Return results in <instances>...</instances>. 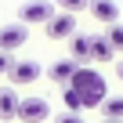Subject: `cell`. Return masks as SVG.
Returning a JSON list of instances; mask_svg holds the SVG:
<instances>
[{
	"mask_svg": "<svg viewBox=\"0 0 123 123\" xmlns=\"http://www.w3.org/2000/svg\"><path fill=\"white\" fill-rule=\"evenodd\" d=\"M29 40V25H22V22H11V25H4L0 29V51H18L22 43Z\"/></svg>",
	"mask_w": 123,
	"mask_h": 123,
	"instance_id": "cell-6",
	"label": "cell"
},
{
	"mask_svg": "<svg viewBox=\"0 0 123 123\" xmlns=\"http://www.w3.org/2000/svg\"><path fill=\"white\" fill-rule=\"evenodd\" d=\"M69 87H73V91H80V98H83V109H101V101L109 98L101 73H98V69H91V65H80Z\"/></svg>",
	"mask_w": 123,
	"mask_h": 123,
	"instance_id": "cell-1",
	"label": "cell"
},
{
	"mask_svg": "<svg viewBox=\"0 0 123 123\" xmlns=\"http://www.w3.org/2000/svg\"><path fill=\"white\" fill-rule=\"evenodd\" d=\"M54 15L58 11H54V4H47V0H29V4L18 7V22L22 25H47Z\"/></svg>",
	"mask_w": 123,
	"mask_h": 123,
	"instance_id": "cell-2",
	"label": "cell"
},
{
	"mask_svg": "<svg viewBox=\"0 0 123 123\" xmlns=\"http://www.w3.org/2000/svg\"><path fill=\"white\" fill-rule=\"evenodd\" d=\"M11 65H15V58H11L7 51H0V76H7V73H11Z\"/></svg>",
	"mask_w": 123,
	"mask_h": 123,
	"instance_id": "cell-17",
	"label": "cell"
},
{
	"mask_svg": "<svg viewBox=\"0 0 123 123\" xmlns=\"http://www.w3.org/2000/svg\"><path fill=\"white\" fill-rule=\"evenodd\" d=\"M101 112H105V119H123V94L105 98V101H101Z\"/></svg>",
	"mask_w": 123,
	"mask_h": 123,
	"instance_id": "cell-12",
	"label": "cell"
},
{
	"mask_svg": "<svg viewBox=\"0 0 123 123\" xmlns=\"http://www.w3.org/2000/svg\"><path fill=\"white\" fill-rule=\"evenodd\" d=\"M43 29H47L51 40H73V36L80 33V29H76V15H69V11H58Z\"/></svg>",
	"mask_w": 123,
	"mask_h": 123,
	"instance_id": "cell-4",
	"label": "cell"
},
{
	"mask_svg": "<svg viewBox=\"0 0 123 123\" xmlns=\"http://www.w3.org/2000/svg\"><path fill=\"white\" fill-rule=\"evenodd\" d=\"M91 47H94V36L91 33H76L69 40V58L73 62H91Z\"/></svg>",
	"mask_w": 123,
	"mask_h": 123,
	"instance_id": "cell-8",
	"label": "cell"
},
{
	"mask_svg": "<svg viewBox=\"0 0 123 123\" xmlns=\"http://www.w3.org/2000/svg\"><path fill=\"white\" fill-rule=\"evenodd\" d=\"M91 15L105 25H116L119 22V4H112V0H91Z\"/></svg>",
	"mask_w": 123,
	"mask_h": 123,
	"instance_id": "cell-9",
	"label": "cell"
},
{
	"mask_svg": "<svg viewBox=\"0 0 123 123\" xmlns=\"http://www.w3.org/2000/svg\"><path fill=\"white\" fill-rule=\"evenodd\" d=\"M18 101L15 87H0V119H18Z\"/></svg>",
	"mask_w": 123,
	"mask_h": 123,
	"instance_id": "cell-10",
	"label": "cell"
},
{
	"mask_svg": "<svg viewBox=\"0 0 123 123\" xmlns=\"http://www.w3.org/2000/svg\"><path fill=\"white\" fill-rule=\"evenodd\" d=\"M105 40L112 43V51H123V25H105Z\"/></svg>",
	"mask_w": 123,
	"mask_h": 123,
	"instance_id": "cell-14",
	"label": "cell"
},
{
	"mask_svg": "<svg viewBox=\"0 0 123 123\" xmlns=\"http://www.w3.org/2000/svg\"><path fill=\"white\" fill-rule=\"evenodd\" d=\"M112 54H116V51H112V43L105 40V33H98V36H94V47H91V62H112Z\"/></svg>",
	"mask_w": 123,
	"mask_h": 123,
	"instance_id": "cell-11",
	"label": "cell"
},
{
	"mask_svg": "<svg viewBox=\"0 0 123 123\" xmlns=\"http://www.w3.org/2000/svg\"><path fill=\"white\" fill-rule=\"evenodd\" d=\"M98 123H123V119H98Z\"/></svg>",
	"mask_w": 123,
	"mask_h": 123,
	"instance_id": "cell-19",
	"label": "cell"
},
{
	"mask_svg": "<svg viewBox=\"0 0 123 123\" xmlns=\"http://www.w3.org/2000/svg\"><path fill=\"white\" fill-rule=\"evenodd\" d=\"M54 4H58L62 11H69V15H80L83 7H91V0H54Z\"/></svg>",
	"mask_w": 123,
	"mask_h": 123,
	"instance_id": "cell-15",
	"label": "cell"
},
{
	"mask_svg": "<svg viewBox=\"0 0 123 123\" xmlns=\"http://www.w3.org/2000/svg\"><path fill=\"white\" fill-rule=\"evenodd\" d=\"M54 123H87V119H83V112H58Z\"/></svg>",
	"mask_w": 123,
	"mask_h": 123,
	"instance_id": "cell-16",
	"label": "cell"
},
{
	"mask_svg": "<svg viewBox=\"0 0 123 123\" xmlns=\"http://www.w3.org/2000/svg\"><path fill=\"white\" fill-rule=\"evenodd\" d=\"M40 73H43V69H40V62H29V58L18 62V58H15V65H11L7 80H11V87H29L33 80H40Z\"/></svg>",
	"mask_w": 123,
	"mask_h": 123,
	"instance_id": "cell-5",
	"label": "cell"
},
{
	"mask_svg": "<svg viewBox=\"0 0 123 123\" xmlns=\"http://www.w3.org/2000/svg\"><path fill=\"white\" fill-rule=\"evenodd\" d=\"M18 119H25V123H43V119H51V101H47V98H22V101H18Z\"/></svg>",
	"mask_w": 123,
	"mask_h": 123,
	"instance_id": "cell-3",
	"label": "cell"
},
{
	"mask_svg": "<svg viewBox=\"0 0 123 123\" xmlns=\"http://www.w3.org/2000/svg\"><path fill=\"white\" fill-rule=\"evenodd\" d=\"M116 76H119V80H123V62H116Z\"/></svg>",
	"mask_w": 123,
	"mask_h": 123,
	"instance_id": "cell-18",
	"label": "cell"
},
{
	"mask_svg": "<svg viewBox=\"0 0 123 123\" xmlns=\"http://www.w3.org/2000/svg\"><path fill=\"white\" fill-rule=\"evenodd\" d=\"M65 112H83V98H80V91H73V87H65Z\"/></svg>",
	"mask_w": 123,
	"mask_h": 123,
	"instance_id": "cell-13",
	"label": "cell"
},
{
	"mask_svg": "<svg viewBox=\"0 0 123 123\" xmlns=\"http://www.w3.org/2000/svg\"><path fill=\"white\" fill-rule=\"evenodd\" d=\"M76 69H80V62H73V58H62V62H54V65L47 69V76H51V83L69 87V83H73V76H76Z\"/></svg>",
	"mask_w": 123,
	"mask_h": 123,
	"instance_id": "cell-7",
	"label": "cell"
}]
</instances>
